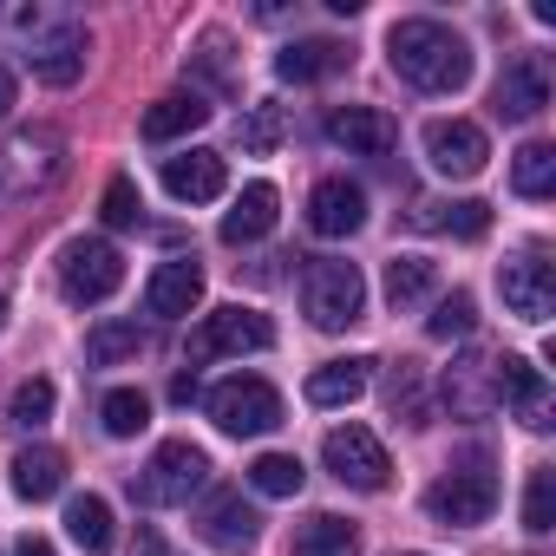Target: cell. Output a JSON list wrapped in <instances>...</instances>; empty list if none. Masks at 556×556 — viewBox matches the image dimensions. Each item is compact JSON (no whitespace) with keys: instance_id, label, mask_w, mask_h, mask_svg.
Segmentation results:
<instances>
[{"instance_id":"cell-1","label":"cell","mask_w":556,"mask_h":556,"mask_svg":"<svg viewBox=\"0 0 556 556\" xmlns=\"http://www.w3.org/2000/svg\"><path fill=\"white\" fill-rule=\"evenodd\" d=\"M387 60L413 92H458L471 79V47L465 34H452L445 21H393L387 34Z\"/></svg>"},{"instance_id":"cell-2","label":"cell","mask_w":556,"mask_h":556,"mask_svg":"<svg viewBox=\"0 0 556 556\" xmlns=\"http://www.w3.org/2000/svg\"><path fill=\"white\" fill-rule=\"evenodd\" d=\"M8 34L21 40V60H27V73H34V79H47V86H73V79L86 73L92 40H86V27H79L73 14L21 8V14H8Z\"/></svg>"},{"instance_id":"cell-3","label":"cell","mask_w":556,"mask_h":556,"mask_svg":"<svg viewBox=\"0 0 556 556\" xmlns=\"http://www.w3.org/2000/svg\"><path fill=\"white\" fill-rule=\"evenodd\" d=\"M302 308H308V321H315L321 334L354 328V321H361V308H367V282H361V268H354V262H341V255H315V262L302 268Z\"/></svg>"},{"instance_id":"cell-4","label":"cell","mask_w":556,"mask_h":556,"mask_svg":"<svg viewBox=\"0 0 556 556\" xmlns=\"http://www.w3.org/2000/svg\"><path fill=\"white\" fill-rule=\"evenodd\" d=\"M426 510H432V523H445V530L484 523V517L497 510V471H491V458L471 452L465 465H452V471L426 491Z\"/></svg>"},{"instance_id":"cell-5","label":"cell","mask_w":556,"mask_h":556,"mask_svg":"<svg viewBox=\"0 0 556 556\" xmlns=\"http://www.w3.org/2000/svg\"><path fill=\"white\" fill-rule=\"evenodd\" d=\"M203 478H210L203 445H190V439H164V445L151 452V465L131 478V491H138V504L170 510V504H190V497L203 491Z\"/></svg>"},{"instance_id":"cell-6","label":"cell","mask_w":556,"mask_h":556,"mask_svg":"<svg viewBox=\"0 0 556 556\" xmlns=\"http://www.w3.org/2000/svg\"><path fill=\"white\" fill-rule=\"evenodd\" d=\"M203 406H210L216 432H229V439H262V432H275V426H282V393H275L268 380H255V374L216 380Z\"/></svg>"},{"instance_id":"cell-7","label":"cell","mask_w":556,"mask_h":556,"mask_svg":"<svg viewBox=\"0 0 556 556\" xmlns=\"http://www.w3.org/2000/svg\"><path fill=\"white\" fill-rule=\"evenodd\" d=\"M118 282H125V255H118L105 236H79V242H66V255H60V295H66L73 308H99V302H112Z\"/></svg>"},{"instance_id":"cell-8","label":"cell","mask_w":556,"mask_h":556,"mask_svg":"<svg viewBox=\"0 0 556 556\" xmlns=\"http://www.w3.org/2000/svg\"><path fill=\"white\" fill-rule=\"evenodd\" d=\"M262 348H275V321L255 315V308H242V302H229V308H210V315L197 321V334H190V367L223 361V354H262Z\"/></svg>"},{"instance_id":"cell-9","label":"cell","mask_w":556,"mask_h":556,"mask_svg":"<svg viewBox=\"0 0 556 556\" xmlns=\"http://www.w3.org/2000/svg\"><path fill=\"white\" fill-rule=\"evenodd\" d=\"M321 458H328V471L348 491H387V478H393V458H387V445L367 426H334L328 445H321Z\"/></svg>"},{"instance_id":"cell-10","label":"cell","mask_w":556,"mask_h":556,"mask_svg":"<svg viewBox=\"0 0 556 556\" xmlns=\"http://www.w3.org/2000/svg\"><path fill=\"white\" fill-rule=\"evenodd\" d=\"M497 289H504V308H510L517 321L543 328L549 308H556V268H549L543 249H523V255H510V262L497 268Z\"/></svg>"},{"instance_id":"cell-11","label":"cell","mask_w":556,"mask_h":556,"mask_svg":"<svg viewBox=\"0 0 556 556\" xmlns=\"http://www.w3.org/2000/svg\"><path fill=\"white\" fill-rule=\"evenodd\" d=\"M426 164L439 177H478L491 164V138L471 118H432L426 125Z\"/></svg>"},{"instance_id":"cell-12","label":"cell","mask_w":556,"mask_h":556,"mask_svg":"<svg viewBox=\"0 0 556 556\" xmlns=\"http://www.w3.org/2000/svg\"><path fill=\"white\" fill-rule=\"evenodd\" d=\"M60 177V138L53 131H27L0 151V197H34Z\"/></svg>"},{"instance_id":"cell-13","label":"cell","mask_w":556,"mask_h":556,"mask_svg":"<svg viewBox=\"0 0 556 556\" xmlns=\"http://www.w3.org/2000/svg\"><path fill=\"white\" fill-rule=\"evenodd\" d=\"M510 400V413L530 426V432H549L556 426V400H549V380L543 367H530L523 354H497V406Z\"/></svg>"},{"instance_id":"cell-14","label":"cell","mask_w":556,"mask_h":556,"mask_svg":"<svg viewBox=\"0 0 556 556\" xmlns=\"http://www.w3.org/2000/svg\"><path fill=\"white\" fill-rule=\"evenodd\" d=\"M328 144H341L348 157H387L400 144V125L380 105H334L328 112Z\"/></svg>"},{"instance_id":"cell-15","label":"cell","mask_w":556,"mask_h":556,"mask_svg":"<svg viewBox=\"0 0 556 556\" xmlns=\"http://www.w3.org/2000/svg\"><path fill=\"white\" fill-rule=\"evenodd\" d=\"M439 393H445V406H452L458 419L497 413V361H491V354H458V361L445 367Z\"/></svg>"},{"instance_id":"cell-16","label":"cell","mask_w":556,"mask_h":556,"mask_svg":"<svg viewBox=\"0 0 556 556\" xmlns=\"http://www.w3.org/2000/svg\"><path fill=\"white\" fill-rule=\"evenodd\" d=\"M361 223H367V190H361L354 177H321L315 197H308V229L328 236V242H341V236H354Z\"/></svg>"},{"instance_id":"cell-17","label":"cell","mask_w":556,"mask_h":556,"mask_svg":"<svg viewBox=\"0 0 556 556\" xmlns=\"http://www.w3.org/2000/svg\"><path fill=\"white\" fill-rule=\"evenodd\" d=\"M203 543H216V549H255V536H262V517H255V504H242V491H210L203 497Z\"/></svg>"},{"instance_id":"cell-18","label":"cell","mask_w":556,"mask_h":556,"mask_svg":"<svg viewBox=\"0 0 556 556\" xmlns=\"http://www.w3.org/2000/svg\"><path fill=\"white\" fill-rule=\"evenodd\" d=\"M197 302H203V268H197L190 255L164 262L151 282H144V308H151L157 321H184V315H197Z\"/></svg>"},{"instance_id":"cell-19","label":"cell","mask_w":556,"mask_h":556,"mask_svg":"<svg viewBox=\"0 0 556 556\" xmlns=\"http://www.w3.org/2000/svg\"><path fill=\"white\" fill-rule=\"evenodd\" d=\"M543 105H549V73H543L536 53H517V60L504 66V79H497V118L530 125Z\"/></svg>"},{"instance_id":"cell-20","label":"cell","mask_w":556,"mask_h":556,"mask_svg":"<svg viewBox=\"0 0 556 556\" xmlns=\"http://www.w3.org/2000/svg\"><path fill=\"white\" fill-rule=\"evenodd\" d=\"M164 190L177 203H216L229 190V170L216 151H177V157H164Z\"/></svg>"},{"instance_id":"cell-21","label":"cell","mask_w":556,"mask_h":556,"mask_svg":"<svg viewBox=\"0 0 556 556\" xmlns=\"http://www.w3.org/2000/svg\"><path fill=\"white\" fill-rule=\"evenodd\" d=\"M367 380H374V361L367 354H348V361H328V367H315L308 374V406H354L361 393H367Z\"/></svg>"},{"instance_id":"cell-22","label":"cell","mask_w":556,"mask_h":556,"mask_svg":"<svg viewBox=\"0 0 556 556\" xmlns=\"http://www.w3.org/2000/svg\"><path fill=\"white\" fill-rule=\"evenodd\" d=\"M354 53L341 47V40H295V47H282L275 53V73H282L289 86H315V79H328V73H341Z\"/></svg>"},{"instance_id":"cell-23","label":"cell","mask_w":556,"mask_h":556,"mask_svg":"<svg viewBox=\"0 0 556 556\" xmlns=\"http://www.w3.org/2000/svg\"><path fill=\"white\" fill-rule=\"evenodd\" d=\"M413 229H439V236L478 242V236L491 229V203H478V197H458V203H413Z\"/></svg>"},{"instance_id":"cell-24","label":"cell","mask_w":556,"mask_h":556,"mask_svg":"<svg viewBox=\"0 0 556 556\" xmlns=\"http://www.w3.org/2000/svg\"><path fill=\"white\" fill-rule=\"evenodd\" d=\"M275 203H282V197H275V184H249V190L236 197V210L223 216V242H229V249L262 242V236L275 229Z\"/></svg>"},{"instance_id":"cell-25","label":"cell","mask_w":556,"mask_h":556,"mask_svg":"<svg viewBox=\"0 0 556 556\" xmlns=\"http://www.w3.org/2000/svg\"><path fill=\"white\" fill-rule=\"evenodd\" d=\"M197 125H210V99H203V92H164V99L144 112V138H151V144H170V138H184V131H197Z\"/></svg>"},{"instance_id":"cell-26","label":"cell","mask_w":556,"mask_h":556,"mask_svg":"<svg viewBox=\"0 0 556 556\" xmlns=\"http://www.w3.org/2000/svg\"><path fill=\"white\" fill-rule=\"evenodd\" d=\"M439 295V262H426V255H393L387 262V302L406 315V308H419V302H432Z\"/></svg>"},{"instance_id":"cell-27","label":"cell","mask_w":556,"mask_h":556,"mask_svg":"<svg viewBox=\"0 0 556 556\" xmlns=\"http://www.w3.org/2000/svg\"><path fill=\"white\" fill-rule=\"evenodd\" d=\"M60 484H66V458H60L53 445H27V452L14 458V491H21L27 504L60 497Z\"/></svg>"},{"instance_id":"cell-28","label":"cell","mask_w":556,"mask_h":556,"mask_svg":"<svg viewBox=\"0 0 556 556\" xmlns=\"http://www.w3.org/2000/svg\"><path fill=\"white\" fill-rule=\"evenodd\" d=\"M295 556H361V530L334 510H315L308 523H295Z\"/></svg>"},{"instance_id":"cell-29","label":"cell","mask_w":556,"mask_h":556,"mask_svg":"<svg viewBox=\"0 0 556 556\" xmlns=\"http://www.w3.org/2000/svg\"><path fill=\"white\" fill-rule=\"evenodd\" d=\"M249 484H255L262 497H295V491L308 484V471H302L295 452H262V458L249 465Z\"/></svg>"},{"instance_id":"cell-30","label":"cell","mask_w":556,"mask_h":556,"mask_svg":"<svg viewBox=\"0 0 556 556\" xmlns=\"http://www.w3.org/2000/svg\"><path fill=\"white\" fill-rule=\"evenodd\" d=\"M510 190L517 197H549L556 190V144H523L517 151V164H510Z\"/></svg>"},{"instance_id":"cell-31","label":"cell","mask_w":556,"mask_h":556,"mask_svg":"<svg viewBox=\"0 0 556 556\" xmlns=\"http://www.w3.org/2000/svg\"><path fill=\"white\" fill-rule=\"evenodd\" d=\"M144 348V328L138 321H99L92 334H86V361L92 367H118V361H131Z\"/></svg>"},{"instance_id":"cell-32","label":"cell","mask_w":556,"mask_h":556,"mask_svg":"<svg viewBox=\"0 0 556 556\" xmlns=\"http://www.w3.org/2000/svg\"><path fill=\"white\" fill-rule=\"evenodd\" d=\"M66 530H73V543H79V549H92V556H99V549L112 543V504H105V497H92V491H86V497H73V504H66Z\"/></svg>"},{"instance_id":"cell-33","label":"cell","mask_w":556,"mask_h":556,"mask_svg":"<svg viewBox=\"0 0 556 556\" xmlns=\"http://www.w3.org/2000/svg\"><path fill=\"white\" fill-rule=\"evenodd\" d=\"M236 138H242V151H249V157H268L275 144H282V138H289V112L262 99V105H249V118L236 125Z\"/></svg>"},{"instance_id":"cell-34","label":"cell","mask_w":556,"mask_h":556,"mask_svg":"<svg viewBox=\"0 0 556 556\" xmlns=\"http://www.w3.org/2000/svg\"><path fill=\"white\" fill-rule=\"evenodd\" d=\"M99 419H105V432H112V439H138V432L151 426V400H144L138 387H112V393H105V406H99Z\"/></svg>"},{"instance_id":"cell-35","label":"cell","mask_w":556,"mask_h":556,"mask_svg":"<svg viewBox=\"0 0 556 556\" xmlns=\"http://www.w3.org/2000/svg\"><path fill=\"white\" fill-rule=\"evenodd\" d=\"M471 328H478V302H471L465 289L439 295V308L426 315V334H432V341H471Z\"/></svg>"},{"instance_id":"cell-36","label":"cell","mask_w":556,"mask_h":556,"mask_svg":"<svg viewBox=\"0 0 556 556\" xmlns=\"http://www.w3.org/2000/svg\"><path fill=\"white\" fill-rule=\"evenodd\" d=\"M387 406H393L406 426H426V374H419V361H400V367L387 374Z\"/></svg>"},{"instance_id":"cell-37","label":"cell","mask_w":556,"mask_h":556,"mask_svg":"<svg viewBox=\"0 0 556 556\" xmlns=\"http://www.w3.org/2000/svg\"><path fill=\"white\" fill-rule=\"evenodd\" d=\"M523 530H530V536L556 530V471H549V465L530 471V491H523Z\"/></svg>"},{"instance_id":"cell-38","label":"cell","mask_w":556,"mask_h":556,"mask_svg":"<svg viewBox=\"0 0 556 556\" xmlns=\"http://www.w3.org/2000/svg\"><path fill=\"white\" fill-rule=\"evenodd\" d=\"M53 406H60L53 380H21V387H14V400H8V419H14V426H47V419H53Z\"/></svg>"},{"instance_id":"cell-39","label":"cell","mask_w":556,"mask_h":556,"mask_svg":"<svg viewBox=\"0 0 556 556\" xmlns=\"http://www.w3.org/2000/svg\"><path fill=\"white\" fill-rule=\"evenodd\" d=\"M99 216H105L112 229H131V223L144 216V197H138V184H131V177H112V184H105V203H99Z\"/></svg>"},{"instance_id":"cell-40","label":"cell","mask_w":556,"mask_h":556,"mask_svg":"<svg viewBox=\"0 0 556 556\" xmlns=\"http://www.w3.org/2000/svg\"><path fill=\"white\" fill-rule=\"evenodd\" d=\"M138 556H177V549H170V543H164V536L144 523V530H138Z\"/></svg>"},{"instance_id":"cell-41","label":"cell","mask_w":556,"mask_h":556,"mask_svg":"<svg viewBox=\"0 0 556 556\" xmlns=\"http://www.w3.org/2000/svg\"><path fill=\"white\" fill-rule=\"evenodd\" d=\"M170 400L190 406V400H197V374H177V380H170Z\"/></svg>"},{"instance_id":"cell-42","label":"cell","mask_w":556,"mask_h":556,"mask_svg":"<svg viewBox=\"0 0 556 556\" xmlns=\"http://www.w3.org/2000/svg\"><path fill=\"white\" fill-rule=\"evenodd\" d=\"M14 556H60V549H53L47 536H21V543H14Z\"/></svg>"},{"instance_id":"cell-43","label":"cell","mask_w":556,"mask_h":556,"mask_svg":"<svg viewBox=\"0 0 556 556\" xmlns=\"http://www.w3.org/2000/svg\"><path fill=\"white\" fill-rule=\"evenodd\" d=\"M8 112H14V73L0 66V118H8Z\"/></svg>"},{"instance_id":"cell-44","label":"cell","mask_w":556,"mask_h":556,"mask_svg":"<svg viewBox=\"0 0 556 556\" xmlns=\"http://www.w3.org/2000/svg\"><path fill=\"white\" fill-rule=\"evenodd\" d=\"M0 321H8V308H0Z\"/></svg>"},{"instance_id":"cell-45","label":"cell","mask_w":556,"mask_h":556,"mask_svg":"<svg viewBox=\"0 0 556 556\" xmlns=\"http://www.w3.org/2000/svg\"><path fill=\"white\" fill-rule=\"evenodd\" d=\"M406 556H419V549H406Z\"/></svg>"}]
</instances>
